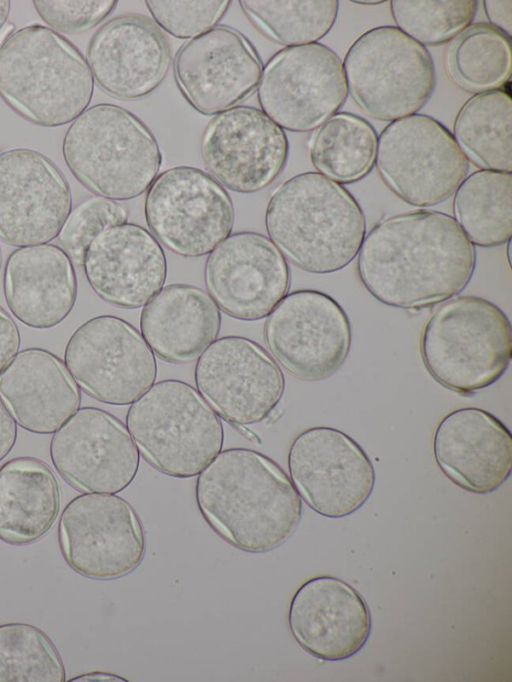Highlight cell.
I'll return each mask as SVG.
<instances>
[{"mask_svg": "<svg viewBox=\"0 0 512 682\" xmlns=\"http://www.w3.org/2000/svg\"><path fill=\"white\" fill-rule=\"evenodd\" d=\"M230 3L229 0L145 1L155 24L181 39L197 37L214 28Z\"/></svg>", "mask_w": 512, "mask_h": 682, "instance_id": "74e56055", "label": "cell"}, {"mask_svg": "<svg viewBox=\"0 0 512 682\" xmlns=\"http://www.w3.org/2000/svg\"><path fill=\"white\" fill-rule=\"evenodd\" d=\"M290 480L317 514L339 519L370 498L375 469L362 446L345 432L315 426L299 433L287 455Z\"/></svg>", "mask_w": 512, "mask_h": 682, "instance_id": "9a60e30c", "label": "cell"}, {"mask_svg": "<svg viewBox=\"0 0 512 682\" xmlns=\"http://www.w3.org/2000/svg\"><path fill=\"white\" fill-rule=\"evenodd\" d=\"M126 426L145 460L175 478L198 475L224 443L218 414L198 390L177 379L159 381L135 400Z\"/></svg>", "mask_w": 512, "mask_h": 682, "instance_id": "52a82bcc", "label": "cell"}, {"mask_svg": "<svg viewBox=\"0 0 512 682\" xmlns=\"http://www.w3.org/2000/svg\"><path fill=\"white\" fill-rule=\"evenodd\" d=\"M287 618L300 647L329 662L358 653L372 630L370 609L363 596L346 581L329 575L312 577L297 588Z\"/></svg>", "mask_w": 512, "mask_h": 682, "instance_id": "7402d4cb", "label": "cell"}, {"mask_svg": "<svg viewBox=\"0 0 512 682\" xmlns=\"http://www.w3.org/2000/svg\"><path fill=\"white\" fill-rule=\"evenodd\" d=\"M246 17L268 39L286 47L317 43L334 26L337 0H242Z\"/></svg>", "mask_w": 512, "mask_h": 682, "instance_id": "836d02e7", "label": "cell"}, {"mask_svg": "<svg viewBox=\"0 0 512 682\" xmlns=\"http://www.w3.org/2000/svg\"><path fill=\"white\" fill-rule=\"evenodd\" d=\"M375 163L390 190L416 207L448 199L469 170V160L453 134L435 118L418 113L382 130Z\"/></svg>", "mask_w": 512, "mask_h": 682, "instance_id": "9c48e42d", "label": "cell"}, {"mask_svg": "<svg viewBox=\"0 0 512 682\" xmlns=\"http://www.w3.org/2000/svg\"><path fill=\"white\" fill-rule=\"evenodd\" d=\"M512 98L502 89L471 96L458 111L453 136L476 166L512 171Z\"/></svg>", "mask_w": 512, "mask_h": 682, "instance_id": "f546056e", "label": "cell"}, {"mask_svg": "<svg viewBox=\"0 0 512 682\" xmlns=\"http://www.w3.org/2000/svg\"><path fill=\"white\" fill-rule=\"evenodd\" d=\"M200 153L205 168L222 186L249 194L266 188L282 173L289 142L262 110L241 105L208 122Z\"/></svg>", "mask_w": 512, "mask_h": 682, "instance_id": "ac0fdd59", "label": "cell"}, {"mask_svg": "<svg viewBox=\"0 0 512 682\" xmlns=\"http://www.w3.org/2000/svg\"><path fill=\"white\" fill-rule=\"evenodd\" d=\"M454 219L468 240L489 248L512 234V175L481 169L466 176L454 193Z\"/></svg>", "mask_w": 512, "mask_h": 682, "instance_id": "4dcf8cb0", "label": "cell"}, {"mask_svg": "<svg viewBox=\"0 0 512 682\" xmlns=\"http://www.w3.org/2000/svg\"><path fill=\"white\" fill-rule=\"evenodd\" d=\"M6 303L23 324L49 329L72 311L77 278L71 259L54 244L20 247L8 257L3 276Z\"/></svg>", "mask_w": 512, "mask_h": 682, "instance_id": "4316f807", "label": "cell"}, {"mask_svg": "<svg viewBox=\"0 0 512 682\" xmlns=\"http://www.w3.org/2000/svg\"><path fill=\"white\" fill-rule=\"evenodd\" d=\"M1 248H0V268H1Z\"/></svg>", "mask_w": 512, "mask_h": 682, "instance_id": "7dc6e473", "label": "cell"}, {"mask_svg": "<svg viewBox=\"0 0 512 682\" xmlns=\"http://www.w3.org/2000/svg\"><path fill=\"white\" fill-rule=\"evenodd\" d=\"M420 353L439 384L463 395L476 393L496 383L509 367L510 321L500 307L483 297L454 296L426 321Z\"/></svg>", "mask_w": 512, "mask_h": 682, "instance_id": "8992f818", "label": "cell"}, {"mask_svg": "<svg viewBox=\"0 0 512 682\" xmlns=\"http://www.w3.org/2000/svg\"><path fill=\"white\" fill-rule=\"evenodd\" d=\"M476 251L455 219L419 210L375 224L358 252L357 270L379 302L412 309L441 303L471 280Z\"/></svg>", "mask_w": 512, "mask_h": 682, "instance_id": "6da1fadb", "label": "cell"}, {"mask_svg": "<svg viewBox=\"0 0 512 682\" xmlns=\"http://www.w3.org/2000/svg\"><path fill=\"white\" fill-rule=\"evenodd\" d=\"M265 343L277 362L303 381H321L345 363L352 327L343 307L315 289L287 294L267 316Z\"/></svg>", "mask_w": 512, "mask_h": 682, "instance_id": "7c38bea8", "label": "cell"}, {"mask_svg": "<svg viewBox=\"0 0 512 682\" xmlns=\"http://www.w3.org/2000/svg\"><path fill=\"white\" fill-rule=\"evenodd\" d=\"M93 91L82 52L53 29L26 26L0 44V97L28 122L66 125L87 109Z\"/></svg>", "mask_w": 512, "mask_h": 682, "instance_id": "277c9868", "label": "cell"}, {"mask_svg": "<svg viewBox=\"0 0 512 682\" xmlns=\"http://www.w3.org/2000/svg\"><path fill=\"white\" fill-rule=\"evenodd\" d=\"M351 2L356 3V4H361V5H378V4L385 3V1H378V0H373V1L360 0V1H351Z\"/></svg>", "mask_w": 512, "mask_h": 682, "instance_id": "bcb514c9", "label": "cell"}, {"mask_svg": "<svg viewBox=\"0 0 512 682\" xmlns=\"http://www.w3.org/2000/svg\"><path fill=\"white\" fill-rule=\"evenodd\" d=\"M475 0H392L391 15L396 27L421 45L444 44L473 21Z\"/></svg>", "mask_w": 512, "mask_h": 682, "instance_id": "d590c367", "label": "cell"}, {"mask_svg": "<svg viewBox=\"0 0 512 682\" xmlns=\"http://www.w3.org/2000/svg\"><path fill=\"white\" fill-rule=\"evenodd\" d=\"M265 226L282 255L312 274L345 268L366 235L365 215L357 200L318 172L297 174L274 190Z\"/></svg>", "mask_w": 512, "mask_h": 682, "instance_id": "3957f363", "label": "cell"}, {"mask_svg": "<svg viewBox=\"0 0 512 682\" xmlns=\"http://www.w3.org/2000/svg\"><path fill=\"white\" fill-rule=\"evenodd\" d=\"M64 161L88 190L111 200H129L151 186L162 164L157 140L127 109L101 103L86 109L68 127Z\"/></svg>", "mask_w": 512, "mask_h": 682, "instance_id": "5b68a950", "label": "cell"}, {"mask_svg": "<svg viewBox=\"0 0 512 682\" xmlns=\"http://www.w3.org/2000/svg\"><path fill=\"white\" fill-rule=\"evenodd\" d=\"M86 57L98 86L122 100L153 93L171 65L166 36L142 15L118 16L104 23L92 35Z\"/></svg>", "mask_w": 512, "mask_h": 682, "instance_id": "603a6c76", "label": "cell"}, {"mask_svg": "<svg viewBox=\"0 0 512 682\" xmlns=\"http://www.w3.org/2000/svg\"><path fill=\"white\" fill-rule=\"evenodd\" d=\"M40 18L56 32L79 34L100 24L116 7L114 0H34Z\"/></svg>", "mask_w": 512, "mask_h": 682, "instance_id": "f35d334b", "label": "cell"}, {"mask_svg": "<svg viewBox=\"0 0 512 682\" xmlns=\"http://www.w3.org/2000/svg\"><path fill=\"white\" fill-rule=\"evenodd\" d=\"M72 209L70 185L60 168L39 151L0 152V239L15 247L47 244Z\"/></svg>", "mask_w": 512, "mask_h": 682, "instance_id": "e0dca14e", "label": "cell"}, {"mask_svg": "<svg viewBox=\"0 0 512 682\" xmlns=\"http://www.w3.org/2000/svg\"><path fill=\"white\" fill-rule=\"evenodd\" d=\"M221 313L199 287L174 283L157 292L140 314L141 334L160 359L191 363L218 337Z\"/></svg>", "mask_w": 512, "mask_h": 682, "instance_id": "83f0119b", "label": "cell"}, {"mask_svg": "<svg viewBox=\"0 0 512 682\" xmlns=\"http://www.w3.org/2000/svg\"><path fill=\"white\" fill-rule=\"evenodd\" d=\"M144 212L152 235L173 253L207 255L232 232L235 211L226 189L209 173L177 166L148 188Z\"/></svg>", "mask_w": 512, "mask_h": 682, "instance_id": "30bf717a", "label": "cell"}, {"mask_svg": "<svg viewBox=\"0 0 512 682\" xmlns=\"http://www.w3.org/2000/svg\"><path fill=\"white\" fill-rule=\"evenodd\" d=\"M61 505L59 483L42 460L23 456L0 467V540L36 542L53 527Z\"/></svg>", "mask_w": 512, "mask_h": 682, "instance_id": "f1b7e54d", "label": "cell"}, {"mask_svg": "<svg viewBox=\"0 0 512 682\" xmlns=\"http://www.w3.org/2000/svg\"><path fill=\"white\" fill-rule=\"evenodd\" d=\"M20 341L16 323L0 306V374L18 353Z\"/></svg>", "mask_w": 512, "mask_h": 682, "instance_id": "ab89813d", "label": "cell"}, {"mask_svg": "<svg viewBox=\"0 0 512 682\" xmlns=\"http://www.w3.org/2000/svg\"><path fill=\"white\" fill-rule=\"evenodd\" d=\"M104 680L126 681V679L121 678L120 676L107 672H90L76 676L75 678H72L69 681H104Z\"/></svg>", "mask_w": 512, "mask_h": 682, "instance_id": "7bdbcfd3", "label": "cell"}, {"mask_svg": "<svg viewBox=\"0 0 512 682\" xmlns=\"http://www.w3.org/2000/svg\"><path fill=\"white\" fill-rule=\"evenodd\" d=\"M0 398L15 422L36 434L57 431L81 403L65 363L41 348L18 352L1 372Z\"/></svg>", "mask_w": 512, "mask_h": 682, "instance_id": "484cf974", "label": "cell"}, {"mask_svg": "<svg viewBox=\"0 0 512 682\" xmlns=\"http://www.w3.org/2000/svg\"><path fill=\"white\" fill-rule=\"evenodd\" d=\"M198 509L227 543L247 553L272 551L296 531L302 500L283 468L248 448L221 451L195 484Z\"/></svg>", "mask_w": 512, "mask_h": 682, "instance_id": "7a4b0ae2", "label": "cell"}, {"mask_svg": "<svg viewBox=\"0 0 512 682\" xmlns=\"http://www.w3.org/2000/svg\"><path fill=\"white\" fill-rule=\"evenodd\" d=\"M65 667L52 640L26 623L0 625V682H64Z\"/></svg>", "mask_w": 512, "mask_h": 682, "instance_id": "e575fe53", "label": "cell"}, {"mask_svg": "<svg viewBox=\"0 0 512 682\" xmlns=\"http://www.w3.org/2000/svg\"><path fill=\"white\" fill-rule=\"evenodd\" d=\"M433 454L442 473L458 487L488 494L509 478L512 436L490 412L465 407L445 415L433 436Z\"/></svg>", "mask_w": 512, "mask_h": 682, "instance_id": "cb8c5ba5", "label": "cell"}, {"mask_svg": "<svg viewBox=\"0 0 512 682\" xmlns=\"http://www.w3.org/2000/svg\"><path fill=\"white\" fill-rule=\"evenodd\" d=\"M510 38L488 23L470 24L446 50L450 78L461 89L483 93L500 89L511 77Z\"/></svg>", "mask_w": 512, "mask_h": 682, "instance_id": "d6a6232c", "label": "cell"}, {"mask_svg": "<svg viewBox=\"0 0 512 682\" xmlns=\"http://www.w3.org/2000/svg\"><path fill=\"white\" fill-rule=\"evenodd\" d=\"M64 363L80 388L109 405H129L155 382L157 362L142 334L126 320L101 315L70 336Z\"/></svg>", "mask_w": 512, "mask_h": 682, "instance_id": "8fae6325", "label": "cell"}, {"mask_svg": "<svg viewBox=\"0 0 512 682\" xmlns=\"http://www.w3.org/2000/svg\"><path fill=\"white\" fill-rule=\"evenodd\" d=\"M377 143L370 122L350 112H337L315 129L309 156L318 173L339 184H349L370 173Z\"/></svg>", "mask_w": 512, "mask_h": 682, "instance_id": "1f68e13d", "label": "cell"}, {"mask_svg": "<svg viewBox=\"0 0 512 682\" xmlns=\"http://www.w3.org/2000/svg\"><path fill=\"white\" fill-rule=\"evenodd\" d=\"M342 63L351 99L380 121L416 114L436 86L431 54L396 26H379L360 35Z\"/></svg>", "mask_w": 512, "mask_h": 682, "instance_id": "ba28073f", "label": "cell"}, {"mask_svg": "<svg viewBox=\"0 0 512 682\" xmlns=\"http://www.w3.org/2000/svg\"><path fill=\"white\" fill-rule=\"evenodd\" d=\"M11 10V2L8 0H0V32L6 25Z\"/></svg>", "mask_w": 512, "mask_h": 682, "instance_id": "ee69618b", "label": "cell"}, {"mask_svg": "<svg viewBox=\"0 0 512 682\" xmlns=\"http://www.w3.org/2000/svg\"><path fill=\"white\" fill-rule=\"evenodd\" d=\"M49 451L58 474L85 493L123 491L135 479L140 464L128 429L96 407L78 409L53 433Z\"/></svg>", "mask_w": 512, "mask_h": 682, "instance_id": "d6986e66", "label": "cell"}, {"mask_svg": "<svg viewBox=\"0 0 512 682\" xmlns=\"http://www.w3.org/2000/svg\"><path fill=\"white\" fill-rule=\"evenodd\" d=\"M235 428L246 438H248L250 441H255V442H260V438L253 433L251 430H249L246 425H234Z\"/></svg>", "mask_w": 512, "mask_h": 682, "instance_id": "f6af8a7d", "label": "cell"}, {"mask_svg": "<svg viewBox=\"0 0 512 682\" xmlns=\"http://www.w3.org/2000/svg\"><path fill=\"white\" fill-rule=\"evenodd\" d=\"M173 69L187 102L201 114L216 115L256 90L263 64L241 32L220 25L185 42L175 56Z\"/></svg>", "mask_w": 512, "mask_h": 682, "instance_id": "44dd1931", "label": "cell"}, {"mask_svg": "<svg viewBox=\"0 0 512 682\" xmlns=\"http://www.w3.org/2000/svg\"><path fill=\"white\" fill-rule=\"evenodd\" d=\"M348 95L340 57L312 43L285 47L263 68L257 98L283 130L309 132L336 114Z\"/></svg>", "mask_w": 512, "mask_h": 682, "instance_id": "5bb4252c", "label": "cell"}, {"mask_svg": "<svg viewBox=\"0 0 512 682\" xmlns=\"http://www.w3.org/2000/svg\"><path fill=\"white\" fill-rule=\"evenodd\" d=\"M58 540L69 567L96 580L132 573L146 553L137 512L114 494L84 493L73 498L60 516Z\"/></svg>", "mask_w": 512, "mask_h": 682, "instance_id": "4fadbf2b", "label": "cell"}, {"mask_svg": "<svg viewBox=\"0 0 512 682\" xmlns=\"http://www.w3.org/2000/svg\"><path fill=\"white\" fill-rule=\"evenodd\" d=\"M204 281L209 296L225 314L256 321L267 317L288 294L290 269L267 236L241 231L209 253Z\"/></svg>", "mask_w": 512, "mask_h": 682, "instance_id": "ffe728a7", "label": "cell"}, {"mask_svg": "<svg viewBox=\"0 0 512 682\" xmlns=\"http://www.w3.org/2000/svg\"><path fill=\"white\" fill-rule=\"evenodd\" d=\"M127 209L115 200L95 196L72 210L58 237L72 262L82 265L92 241L104 230L127 222Z\"/></svg>", "mask_w": 512, "mask_h": 682, "instance_id": "8d00e7d4", "label": "cell"}, {"mask_svg": "<svg viewBox=\"0 0 512 682\" xmlns=\"http://www.w3.org/2000/svg\"><path fill=\"white\" fill-rule=\"evenodd\" d=\"M194 378L204 399L233 425L265 420L285 389L282 370L270 354L241 336L216 339L198 357Z\"/></svg>", "mask_w": 512, "mask_h": 682, "instance_id": "2e32d148", "label": "cell"}, {"mask_svg": "<svg viewBox=\"0 0 512 682\" xmlns=\"http://www.w3.org/2000/svg\"><path fill=\"white\" fill-rule=\"evenodd\" d=\"M483 8L490 25L510 38L512 34V1L485 0L483 1Z\"/></svg>", "mask_w": 512, "mask_h": 682, "instance_id": "60d3db41", "label": "cell"}, {"mask_svg": "<svg viewBox=\"0 0 512 682\" xmlns=\"http://www.w3.org/2000/svg\"><path fill=\"white\" fill-rule=\"evenodd\" d=\"M82 265L96 295L125 309L144 306L162 289L167 274L158 240L144 227L127 222L101 232Z\"/></svg>", "mask_w": 512, "mask_h": 682, "instance_id": "d4e9b609", "label": "cell"}, {"mask_svg": "<svg viewBox=\"0 0 512 682\" xmlns=\"http://www.w3.org/2000/svg\"><path fill=\"white\" fill-rule=\"evenodd\" d=\"M17 441V424L0 400V461L13 449Z\"/></svg>", "mask_w": 512, "mask_h": 682, "instance_id": "b9f144b4", "label": "cell"}]
</instances>
